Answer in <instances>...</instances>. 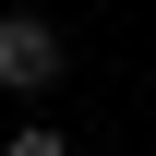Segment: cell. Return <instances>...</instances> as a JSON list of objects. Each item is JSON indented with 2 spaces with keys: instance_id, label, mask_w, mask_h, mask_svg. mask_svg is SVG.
Masks as SVG:
<instances>
[{
  "instance_id": "cell-1",
  "label": "cell",
  "mask_w": 156,
  "mask_h": 156,
  "mask_svg": "<svg viewBox=\"0 0 156 156\" xmlns=\"http://www.w3.org/2000/svg\"><path fill=\"white\" fill-rule=\"evenodd\" d=\"M0 84L12 96H48L60 84V24L48 12H0Z\"/></svg>"
},
{
  "instance_id": "cell-2",
  "label": "cell",
  "mask_w": 156,
  "mask_h": 156,
  "mask_svg": "<svg viewBox=\"0 0 156 156\" xmlns=\"http://www.w3.org/2000/svg\"><path fill=\"white\" fill-rule=\"evenodd\" d=\"M0 156H72V144H60V132H12Z\"/></svg>"
}]
</instances>
